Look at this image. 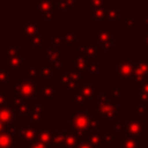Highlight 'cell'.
I'll return each instance as SVG.
<instances>
[{
  "label": "cell",
  "mask_w": 148,
  "mask_h": 148,
  "mask_svg": "<svg viewBox=\"0 0 148 148\" xmlns=\"http://www.w3.org/2000/svg\"><path fill=\"white\" fill-rule=\"evenodd\" d=\"M34 81H22L20 86H16L17 88H21L22 94H29L32 91V87H34Z\"/></svg>",
  "instance_id": "4fadbf2b"
},
{
  "label": "cell",
  "mask_w": 148,
  "mask_h": 148,
  "mask_svg": "<svg viewBox=\"0 0 148 148\" xmlns=\"http://www.w3.org/2000/svg\"><path fill=\"white\" fill-rule=\"evenodd\" d=\"M103 3H104V0H89V14L92 15L94 10L96 8H101Z\"/></svg>",
  "instance_id": "2e32d148"
},
{
  "label": "cell",
  "mask_w": 148,
  "mask_h": 148,
  "mask_svg": "<svg viewBox=\"0 0 148 148\" xmlns=\"http://www.w3.org/2000/svg\"><path fill=\"white\" fill-rule=\"evenodd\" d=\"M148 72V62L146 58H141L140 61L133 64V74H132V82H140L143 77L145 74Z\"/></svg>",
  "instance_id": "7a4b0ae2"
},
{
  "label": "cell",
  "mask_w": 148,
  "mask_h": 148,
  "mask_svg": "<svg viewBox=\"0 0 148 148\" xmlns=\"http://www.w3.org/2000/svg\"><path fill=\"white\" fill-rule=\"evenodd\" d=\"M56 69H57V67L53 64H51V62H42V71H43V74H45V76L49 77L51 73L56 72Z\"/></svg>",
  "instance_id": "7c38bea8"
},
{
  "label": "cell",
  "mask_w": 148,
  "mask_h": 148,
  "mask_svg": "<svg viewBox=\"0 0 148 148\" xmlns=\"http://www.w3.org/2000/svg\"><path fill=\"white\" fill-rule=\"evenodd\" d=\"M133 74V64L127 58H120L119 61L116 64V77H125L131 76Z\"/></svg>",
  "instance_id": "6da1fadb"
},
{
  "label": "cell",
  "mask_w": 148,
  "mask_h": 148,
  "mask_svg": "<svg viewBox=\"0 0 148 148\" xmlns=\"http://www.w3.org/2000/svg\"><path fill=\"white\" fill-rule=\"evenodd\" d=\"M5 58H16L18 57V49L14 46H7L3 49Z\"/></svg>",
  "instance_id": "8fae6325"
},
{
  "label": "cell",
  "mask_w": 148,
  "mask_h": 148,
  "mask_svg": "<svg viewBox=\"0 0 148 148\" xmlns=\"http://www.w3.org/2000/svg\"><path fill=\"white\" fill-rule=\"evenodd\" d=\"M79 57L84 59V60H88L89 57H96L97 53H98V50L92 46V42H89V46L87 47H80L79 49Z\"/></svg>",
  "instance_id": "8992f818"
},
{
  "label": "cell",
  "mask_w": 148,
  "mask_h": 148,
  "mask_svg": "<svg viewBox=\"0 0 148 148\" xmlns=\"http://www.w3.org/2000/svg\"><path fill=\"white\" fill-rule=\"evenodd\" d=\"M98 31H101V32H108V31H110V30H109V27H108V25H99Z\"/></svg>",
  "instance_id": "484cf974"
},
{
  "label": "cell",
  "mask_w": 148,
  "mask_h": 148,
  "mask_svg": "<svg viewBox=\"0 0 148 148\" xmlns=\"http://www.w3.org/2000/svg\"><path fill=\"white\" fill-rule=\"evenodd\" d=\"M46 44V39L43 36H35L31 39V46H45Z\"/></svg>",
  "instance_id": "ac0fdd59"
},
{
  "label": "cell",
  "mask_w": 148,
  "mask_h": 148,
  "mask_svg": "<svg viewBox=\"0 0 148 148\" xmlns=\"http://www.w3.org/2000/svg\"><path fill=\"white\" fill-rule=\"evenodd\" d=\"M40 17H42L43 20H56L57 14H56V10L53 9V10H51V12H49V13H46V14L42 15Z\"/></svg>",
  "instance_id": "7402d4cb"
},
{
  "label": "cell",
  "mask_w": 148,
  "mask_h": 148,
  "mask_svg": "<svg viewBox=\"0 0 148 148\" xmlns=\"http://www.w3.org/2000/svg\"><path fill=\"white\" fill-rule=\"evenodd\" d=\"M135 16L133 15H128L126 16V21H125V28L126 30H135Z\"/></svg>",
  "instance_id": "d6986e66"
},
{
  "label": "cell",
  "mask_w": 148,
  "mask_h": 148,
  "mask_svg": "<svg viewBox=\"0 0 148 148\" xmlns=\"http://www.w3.org/2000/svg\"><path fill=\"white\" fill-rule=\"evenodd\" d=\"M92 15H94L95 20H105L106 10H105V9H103V8H96Z\"/></svg>",
  "instance_id": "44dd1931"
},
{
  "label": "cell",
  "mask_w": 148,
  "mask_h": 148,
  "mask_svg": "<svg viewBox=\"0 0 148 148\" xmlns=\"http://www.w3.org/2000/svg\"><path fill=\"white\" fill-rule=\"evenodd\" d=\"M113 31H108V32H101V31H94V39L99 42L103 45L104 50H108L110 52L113 51V45H112V36Z\"/></svg>",
  "instance_id": "3957f363"
},
{
  "label": "cell",
  "mask_w": 148,
  "mask_h": 148,
  "mask_svg": "<svg viewBox=\"0 0 148 148\" xmlns=\"http://www.w3.org/2000/svg\"><path fill=\"white\" fill-rule=\"evenodd\" d=\"M8 80V72L7 69H0V83L7 82Z\"/></svg>",
  "instance_id": "603a6c76"
},
{
  "label": "cell",
  "mask_w": 148,
  "mask_h": 148,
  "mask_svg": "<svg viewBox=\"0 0 148 148\" xmlns=\"http://www.w3.org/2000/svg\"><path fill=\"white\" fill-rule=\"evenodd\" d=\"M42 1H44V0H36V3H39V2H42Z\"/></svg>",
  "instance_id": "f1b7e54d"
},
{
  "label": "cell",
  "mask_w": 148,
  "mask_h": 148,
  "mask_svg": "<svg viewBox=\"0 0 148 148\" xmlns=\"http://www.w3.org/2000/svg\"><path fill=\"white\" fill-rule=\"evenodd\" d=\"M141 25H148V17L145 21H141Z\"/></svg>",
  "instance_id": "4316f807"
},
{
  "label": "cell",
  "mask_w": 148,
  "mask_h": 148,
  "mask_svg": "<svg viewBox=\"0 0 148 148\" xmlns=\"http://www.w3.org/2000/svg\"><path fill=\"white\" fill-rule=\"evenodd\" d=\"M53 44L54 45H60V44H62V39H61V37L60 36H54L53 37Z\"/></svg>",
  "instance_id": "d4e9b609"
},
{
  "label": "cell",
  "mask_w": 148,
  "mask_h": 148,
  "mask_svg": "<svg viewBox=\"0 0 148 148\" xmlns=\"http://www.w3.org/2000/svg\"><path fill=\"white\" fill-rule=\"evenodd\" d=\"M77 36V32L76 31H64L62 35H61V39H62V46H67L69 44H72L75 38Z\"/></svg>",
  "instance_id": "30bf717a"
},
{
  "label": "cell",
  "mask_w": 148,
  "mask_h": 148,
  "mask_svg": "<svg viewBox=\"0 0 148 148\" xmlns=\"http://www.w3.org/2000/svg\"><path fill=\"white\" fill-rule=\"evenodd\" d=\"M119 16V10H116L113 5L109 6V9L106 10V15H105V20H117Z\"/></svg>",
  "instance_id": "5bb4252c"
},
{
  "label": "cell",
  "mask_w": 148,
  "mask_h": 148,
  "mask_svg": "<svg viewBox=\"0 0 148 148\" xmlns=\"http://www.w3.org/2000/svg\"><path fill=\"white\" fill-rule=\"evenodd\" d=\"M54 5H56V0H44L39 3H37V10H36V14L37 15H44L51 10H53L54 8Z\"/></svg>",
  "instance_id": "5b68a950"
},
{
  "label": "cell",
  "mask_w": 148,
  "mask_h": 148,
  "mask_svg": "<svg viewBox=\"0 0 148 148\" xmlns=\"http://www.w3.org/2000/svg\"><path fill=\"white\" fill-rule=\"evenodd\" d=\"M73 62L75 65V68L77 71H82V72H89V62L88 60H84L80 57H74L73 58Z\"/></svg>",
  "instance_id": "9c48e42d"
},
{
  "label": "cell",
  "mask_w": 148,
  "mask_h": 148,
  "mask_svg": "<svg viewBox=\"0 0 148 148\" xmlns=\"http://www.w3.org/2000/svg\"><path fill=\"white\" fill-rule=\"evenodd\" d=\"M25 75L28 76V77H40V76H43L44 74H43V71H42V68H27V71H25Z\"/></svg>",
  "instance_id": "9a60e30c"
},
{
  "label": "cell",
  "mask_w": 148,
  "mask_h": 148,
  "mask_svg": "<svg viewBox=\"0 0 148 148\" xmlns=\"http://www.w3.org/2000/svg\"><path fill=\"white\" fill-rule=\"evenodd\" d=\"M142 89H148V82H146V83L142 84Z\"/></svg>",
  "instance_id": "83f0119b"
},
{
  "label": "cell",
  "mask_w": 148,
  "mask_h": 148,
  "mask_svg": "<svg viewBox=\"0 0 148 148\" xmlns=\"http://www.w3.org/2000/svg\"><path fill=\"white\" fill-rule=\"evenodd\" d=\"M74 5H75V0H60V1H58V7L64 9V10L72 8Z\"/></svg>",
  "instance_id": "e0dca14e"
},
{
  "label": "cell",
  "mask_w": 148,
  "mask_h": 148,
  "mask_svg": "<svg viewBox=\"0 0 148 148\" xmlns=\"http://www.w3.org/2000/svg\"><path fill=\"white\" fill-rule=\"evenodd\" d=\"M46 54H47V60L49 62L53 64L56 67H59L61 66V61H60V53L57 51V49L53 46L51 49H47L46 50Z\"/></svg>",
  "instance_id": "ba28073f"
},
{
  "label": "cell",
  "mask_w": 148,
  "mask_h": 148,
  "mask_svg": "<svg viewBox=\"0 0 148 148\" xmlns=\"http://www.w3.org/2000/svg\"><path fill=\"white\" fill-rule=\"evenodd\" d=\"M141 45L142 46H148V34L141 37Z\"/></svg>",
  "instance_id": "cb8c5ba5"
},
{
  "label": "cell",
  "mask_w": 148,
  "mask_h": 148,
  "mask_svg": "<svg viewBox=\"0 0 148 148\" xmlns=\"http://www.w3.org/2000/svg\"><path fill=\"white\" fill-rule=\"evenodd\" d=\"M5 65L6 67H13L15 72H18L21 68L24 67V59L22 57H16V58H5Z\"/></svg>",
  "instance_id": "52a82bcc"
},
{
  "label": "cell",
  "mask_w": 148,
  "mask_h": 148,
  "mask_svg": "<svg viewBox=\"0 0 148 148\" xmlns=\"http://www.w3.org/2000/svg\"><path fill=\"white\" fill-rule=\"evenodd\" d=\"M37 32H38V25L34 22H27L24 25L20 28V35L25 37V40H30L31 37L34 38L35 36H37Z\"/></svg>",
  "instance_id": "277c9868"
},
{
  "label": "cell",
  "mask_w": 148,
  "mask_h": 148,
  "mask_svg": "<svg viewBox=\"0 0 148 148\" xmlns=\"http://www.w3.org/2000/svg\"><path fill=\"white\" fill-rule=\"evenodd\" d=\"M67 73L69 74V77L74 79L76 82H82V77H81V75H80V73L77 72L76 68H68Z\"/></svg>",
  "instance_id": "ffe728a7"
}]
</instances>
